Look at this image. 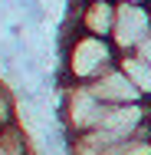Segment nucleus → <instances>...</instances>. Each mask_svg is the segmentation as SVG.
I'll use <instances>...</instances> for the list:
<instances>
[{
	"label": "nucleus",
	"mask_w": 151,
	"mask_h": 155,
	"mask_svg": "<svg viewBox=\"0 0 151 155\" xmlns=\"http://www.w3.org/2000/svg\"><path fill=\"white\" fill-rule=\"evenodd\" d=\"M118 63V50L109 36L79 30L76 13H66V30L59 33V86L92 83Z\"/></svg>",
	"instance_id": "obj_1"
},
{
	"label": "nucleus",
	"mask_w": 151,
	"mask_h": 155,
	"mask_svg": "<svg viewBox=\"0 0 151 155\" xmlns=\"http://www.w3.org/2000/svg\"><path fill=\"white\" fill-rule=\"evenodd\" d=\"M105 102L92 93L86 83H72V86H59V122L69 135H82L102 125L105 116Z\"/></svg>",
	"instance_id": "obj_2"
},
{
	"label": "nucleus",
	"mask_w": 151,
	"mask_h": 155,
	"mask_svg": "<svg viewBox=\"0 0 151 155\" xmlns=\"http://www.w3.org/2000/svg\"><path fill=\"white\" fill-rule=\"evenodd\" d=\"M17 125V99L10 96V89L0 83V132Z\"/></svg>",
	"instance_id": "obj_8"
},
{
	"label": "nucleus",
	"mask_w": 151,
	"mask_h": 155,
	"mask_svg": "<svg viewBox=\"0 0 151 155\" xmlns=\"http://www.w3.org/2000/svg\"><path fill=\"white\" fill-rule=\"evenodd\" d=\"M148 125H151V116H148Z\"/></svg>",
	"instance_id": "obj_10"
},
{
	"label": "nucleus",
	"mask_w": 151,
	"mask_h": 155,
	"mask_svg": "<svg viewBox=\"0 0 151 155\" xmlns=\"http://www.w3.org/2000/svg\"><path fill=\"white\" fill-rule=\"evenodd\" d=\"M92 93L99 96L105 106H128V102H148L145 96H141V89L125 76V69H121L118 63L112 66V69H105L102 76H95L92 83H86Z\"/></svg>",
	"instance_id": "obj_4"
},
{
	"label": "nucleus",
	"mask_w": 151,
	"mask_h": 155,
	"mask_svg": "<svg viewBox=\"0 0 151 155\" xmlns=\"http://www.w3.org/2000/svg\"><path fill=\"white\" fill-rule=\"evenodd\" d=\"M99 155H151V125L141 129V132H135V135H128V139L112 142L109 149H102Z\"/></svg>",
	"instance_id": "obj_7"
},
{
	"label": "nucleus",
	"mask_w": 151,
	"mask_h": 155,
	"mask_svg": "<svg viewBox=\"0 0 151 155\" xmlns=\"http://www.w3.org/2000/svg\"><path fill=\"white\" fill-rule=\"evenodd\" d=\"M148 10H151V3H148Z\"/></svg>",
	"instance_id": "obj_11"
},
{
	"label": "nucleus",
	"mask_w": 151,
	"mask_h": 155,
	"mask_svg": "<svg viewBox=\"0 0 151 155\" xmlns=\"http://www.w3.org/2000/svg\"><path fill=\"white\" fill-rule=\"evenodd\" d=\"M151 36V10L145 3H118L115 27H112V43L121 53H138V46Z\"/></svg>",
	"instance_id": "obj_3"
},
{
	"label": "nucleus",
	"mask_w": 151,
	"mask_h": 155,
	"mask_svg": "<svg viewBox=\"0 0 151 155\" xmlns=\"http://www.w3.org/2000/svg\"><path fill=\"white\" fill-rule=\"evenodd\" d=\"M138 53H141V56H145V60L151 63V36L145 40V43H141V46H138Z\"/></svg>",
	"instance_id": "obj_9"
},
{
	"label": "nucleus",
	"mask_w": 151,
	"mask_h": 155,
	"mask_svg": "<svg viewBox=\"0 0 151 155\" xmlns=\"http://www.w3.org/2000/svg\"><path fill=\"white\" fill-rule=\"evenodd\" d=\"M118 66L125 69V76L141 89L145 99H151V63L141 56V53H121L118 56Z\"/></svg>",
	"instance_id": "obj_6"
},
{
	"label": "nucleus",
	"mask_w": 151,
	"mask_h": 155,
	"mask_svg": "<svg viewBox=\"0 0 151 155\" xmlns=\"http://www.w3.org/2000/svg\"><path fill=\"white\" fill-rule=\"evenodd\" d=\"M69 13H76L79 30L112 40V27H115L118 3H115V0H76V7H69Z\"/></svg>",
	"instance_id": "obj_5"
}]
</instances>
